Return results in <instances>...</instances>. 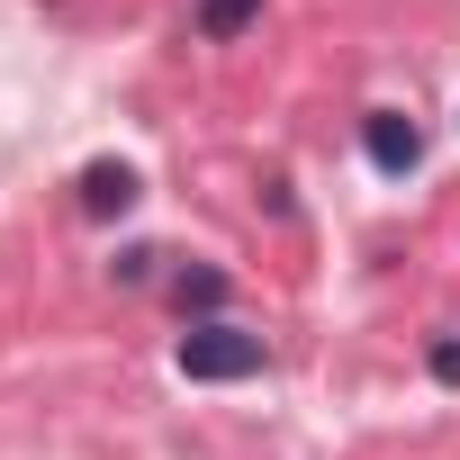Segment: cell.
Returning a JSON list of instances; mask_svg holds the SVG:
<instances>
[{"label": "cell", "mask_w": 460, "mask_h": 460, "mask_svg": "<svg viewBox=\"0 0 460 460\" xmlns=\"http://www.w3.org/2000/svg\"><path fill=\"white\" fill-rule=\"evenodd\" d=\"M226 289H235V280H226V271H208V262H190V271H181V280H172V307H181V316H199V325H208V316H217V307H226Z\"/></svg>", "instance_id": "4"}, {"label": "cell", "mask_w": 460, "mask_h": 460, "mask_svg": "<svg viewBox=\"0 0 460 460\" xmlns=\"http://www.w3.org/2000/svg\"><path fill=\"white\" fill-rule=\"evenodd\" d=\"M253 19H262V0H199V37L208 46H235Z\"/></svg>", "instance_id": "5"}, {"label": "cell", "mask_w": 460, "mask_h": 460, "mask_svg": "<svg viewBox=\"0 0 460 460\" xmlns=\"http://www.w3.org/2000/svg\"><path fill=\"white\" fill-rule=\"evenodd\" d=\"M361 154H370V163L397 181V172H415V163H424V136H415V118H397V109H370V118H361Z\"/></svg>", "instance_id": "2"}, {"label": "cell", "mask_w": 460, "mask_h": 460, "mask_svg": "<svg viewBox=\"0 0 460 460\" xmlns=\"http://www.w3.org/2000/svg\"><path fill=\"white\" fill-rule=\"evenodd\" d=\"M136 208V172L127 163H91L82 172V217H127Z\"/></svg>", "instance_id": "3"}, {"label": "cell", "mask_w": 460, "mask_h": 460, "mask_svg": "<svg viewBox=\"0 0 460 460\" xmlns=\"http://www.w3.org/2000/svg\"><path fill=\"white\" fill-rule=\"evenodd\" d=\"M433 379H442V388H460V334H451V343H433Z\"/></svg>", "instance_id": "6"}, {"label": "cell", "mask_w": 460, "mask_h": 460, "mask_svg": "<svg viewBox=\"0 0 460 460\" xmlns=\"http://www.w3.org/2000/svg\"><path fill=\"white\" fill-rule=\"evenodd\" d=\"M181 379H262V334H244V325H226V316H208V325H190L181 334Z\"/></svg>", "instance_id": "1"}]
</instances>
